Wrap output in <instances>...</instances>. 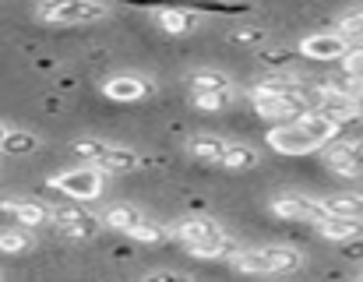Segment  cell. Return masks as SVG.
<instances>
[{
    "label": "cell",
    "mask_w": 363,
    "mask_h": 282,
    "mask_svg": "<svg viewBox=\"0 0 363 282\" xmlns=\"http://www.w3.org/2000/svg\"><path fill=\"white\" fill-rule=\"evenodd\" d=\"M303 265V254L286 244H268V247H243V254L233 261V269L243 276H289Z\"/></svg>",
    "instance_id": "obj_1"
},
{
    "label": "cell",
    "mask_w": 363,
    "mask_h": 282,
    "mask_svg": "<svg viewBox=\"0 0 363 282\" xmlns=\"http://www.w3.org/2000/svg\"><path fill=\"white\" fill-rule=\"evenodd\" d=\"M74 152L85 159V166H96L103 173H134L141 166V155L127 145H117V141L106 138H78L74 141Z\"/></svg>",
    "instance_id": "obj_2"
},
{
    "label": "cell",
    "mask_w": 363,
    "mask_h": 282,
    "mask_svg": "<svg viewBox=\"0 0 363 282\" xmlns=\"http://www.w3.org/2000/svg\"><path fill=\"white\" fill-rule=\"evenodd\" d=\"M113 11L99 0H46L35 4V18L46 25H60V28H74V25H96L106 21Z\"/></svg>",
    "instance_id": "obj_3"
},
{
    "label": "cell",
    "mask_w": 363,
    "mask_h": 282,
    "mask_svg": "<svg viewBox=\"0 0 363 282\" xmlns=\"http://www.w3.org/2000/svg\"><path fill=\"white\" fill-rule=\"evenodd\" d=\"M53 191H60L67 201H74V205H85V201H96V198H103V191H106V173L103 169H96V166H74V169H60V173H53L50 180H46Z\"/></svg>",
    "instance_id": "obj_4"
},
{
    "label": "cell",
    "mask_w": 363,
    "mask_h": 282,
    "mask_svg": "<svg viewBox=\"0 0 363 282\" xmlns=\"http://www.w3.org/2000/svg\"><path fill=\"white\" fill-rule=\"evenodd\" d=\"M307 99H311V110L325 113V117L335 120L339 128H342V124H353V120H360L363 117V103L350 92V89H339L335 81H321V85H314V92H311Z\"/></svg>",
    "instance_id": "obj_5"
},
{
    "label": "cell",
    "mask_w": 363,
    "mask_h": 282,
    "mask_svg": "<svg viewBox=\"0 0 363 282\" xmlns=\"http://www.w3.org/2000/svg\"><path fill=\"white\" fill-rule=\"evenodd\" d=\"M250 103H254L257 117L282 120V124H296L303 113H311L307 92H264V89H250Z\"/></svg>",
    "instance_id": "obj_6"
},
{
    "label": "cell",
    "mask_w": 363,
    "mask_h": 282,
    "mask_svg": "<svg viewBox=\"0 0 363 282\" xmlns=\"http://www.w3.org/2000/svg\"><path fill=\"white\" fill-rule=\"evenodd\" d=\"M50 208H53V226H57V233L67 237V240L85 244V240H96V237L106 230L99 215H92L89 208H82V205H74V201L50 205Z\"/></svg>",
    "instance_id": "obj_7"
},
{
    "label": "cell",
    "mask_w": 363,
    "mask_h": 282,
    "mask_svg": "<svg viewBox=\"0 0 363 282\" xmlns=\"http://www.w3.org/2000/svg\"><path fill=\"white\" fill-rule=\"evenodd\" d=\"M272 215L275 219H286V222H321L328 212L321 205V198H311V194H279L272 198Z\"/></svg>",
    "instance_id": "obj_8"
},
{
    "label": "cell",
    "mask_w": 363,
    "mask_h": 282,
    "mask_svg": "<svg viewBox=\"0 0 363 282\" xmlns=\"http://www.w3.org/2000/svg\"><path fill=\"white\" fill-rule=\"evenodd\" d=\"M223 233H226V230H223V222H219V219H212V215H191V219H184V222H177V226H173V237H177L187 251L208 247V244H216Z\"/></svg>",
    "instance_id": "obj_9"
},
{
    "label": "cell",
    "mask_w": 363,
    "mask_h": 282,
    "mask_svg": "<svg viewBox=\"0 0 363 282\" xmlns=\"http://www.w3.org/2000/svg\"><path fill=\"white\" fill-rule=\"evenodd\" d=\"M296 50H300V57H307V60L328 64V60H346V53L353 50V43H350L346 35H339V32H314V35L300 39Z\"/></svg>",
    "instance_id": "obj_10"
},
{
    "label": "cell",
    "mask_w": 363,
    "mask_h": 282,
    "mask_svg": "<svg viewBox=\"0 0 363 282\" xmlns=\"http://www.w3.org/2000/svg\"><path fill=\"white\" fill-rule=\"evenodd\" d=\"M0 212H7L21 230H35V226H53V208L32 198H0Z\"/></svg>",
    "instance_id": "obj_11"
},
{
    "label": "cell",
    "mask_w": 363,
    "mask_h": 282,
    "mask_svg": "<svg viewBox=\"0 0 363 282\" xmlns=\"http://www.w3.org/2000/svg\"><path fill=\"white\" fill-rule=\"evenodd\" d=\"M325 162H328V169L339 173V176H350V180L363 176V138L335 141V145L325 152Z\"/></svg>",
    "instance_id": "obj_12"
},
{
    "label": "cell",
    "mask_w": 363,
    "mask_h": 282,
    "mask_svg": "<svg viewBox=\"0 0 363 282\" xmlns=\"http://www.w3.org/2000/svg\"><path fill=\"white\" fill-rule=\"evenodd\" d=\"M152 92H155L152 78H141V74H113L103 81V96L113 103H141Z\"/></svg>",
    "instance_id": "obj_13"
},
{
    "label": "cell",
    "mask_w": 363,
    "mask_h": 282,
    "mask_svg": "<svg viewBox=\"0 0 363 282\" xmlns=\"http://www.w3.org/2000/svg\"><path fill=\"white\" fill-rule=\"evenodd\" d=\"M268 148L272 152H279V155H311V152H318V145L307 138L296 124H279V128H272L268 135Z\"/></svg>",
    "instance_id": "obj_14"
},
{
    "label": "cell",
    "mask_w": 363,
    "mask_h": 282,
    "mask_svg": "<svg viewBox=\"0 0 363 282\" xmlns=\"http://www.w3.org/2000/svg\"><path fill=\"white\" fill-rule=\"evenodd\" d=\"M318 237L332 240V244H353L363 237V219H339V215H325L318 226Z\"/></svg>",
    "instance_id": "obj_15"
},
{
    "label": "cell",
    "mask_w": 363,
    "mask_h": 282,
    "mask_svg": "<svg viewBox=\"0 0 363 282\" xmlns=\"http://www.w3.org/2000/svg\"><path fill=\"white\" fill-rule=\"evenodd\" d=\"M296 128L307 135V138L314 141L318 148H325V145H332V141L342 135V128L335 124V120H328L325 113H318V110H311V113H303L300 120H296Z\"/></svg>",
    "instance_id": "obj_16"
},
{
    "label": "cell",
    "mask_w": 363,
    "mask_h": 282,
    "mask_svg": "<svg viewBox=\"0 0 363 282\" xmlns=\"http://www.w3.org/2000/svg\"><path fill=\"white\" fill-rule=\"evenodd\" d=\"M155 21L166 35H191L201 18L194 11H184V7H162V11H155Z\"/></svg>",
    "instance_id": "obj_17"
},
{
    "label": "cell",
    "mask_w": 363,
    "mask_h": 282,
    "mask_svg": "<svg viewBox=\"0 0 363 282\" xmlns=\"http://www.w3.org/2000/svg\"><path fill=\"white\" fill-rule=\"evenodd\" d=\"M230 145H233V141L219 138V135H194V138L187 141V152H191L194 159H201V162L223 166V159H226Z\"/></svg>",
    "instance_id": "obj_18"
},
{
    "label": "cell",
    "mask_w": 363,
    "mask_h": 282,
    "mask_svg": "<svg viewBox=\"0 0 363 282\" xmlns=\"http://www.w3.org/2000/svg\"><path fill=\"white\" fill-rule=\"evenodd\" d=\"M99 219H103V226H106V230H117V233L127 237V233L145 219V212H141L138 205H130V201H117V205H110Z\"/></svg>",
    "instance_id": "obj_19"
},
{
    "label": "cell",
    "mask_w": 363,
    "mask_h": 282,
    "mask_svg": "<svg viewBox=\"0 0 363 282\" xmlns=\"http://www.w3.org/2000/svg\"><path fill=\"white\" fill-rule=\"evenodd\" d=\"M191 96H212V92H233V81L223 74V71H212V67H205V71H194L191 78Z\"/></svg>",
    "instance_id": "obj_20"
},
{
    "label": "cell",
    "mask_w": 363,
    "mask_h": 282,
    "mask_svg": "<svg viewBox=\"0 0 363 282\" xmlns=\"http://www.w3.org/2000/svg\"><path fill=\"white\" fill-rule=\"evenodd\" d=\"M257 162H261V152H257L254 145L233 141V145H230V152H226V159H223V169H230V173H243V169H254Z\"/></svg>",
    "instance_id": "obj_21"
},
{
    "label": "cell",
    "mask_w": 363,
    "mask_h": 282,
    "mask_svg": "<svg viewBox=\"0 0 363 282\" xmlns=\"http://www.w3.org/2000/svg\"><path fill=\"white\" fill-rule=\"evenodd\" d=\"M321 205H325L328 215H339V219H363L360 194H328V198H321Z\"/></svg>",
    "instance_id": "obj_22"
},
{
    "label": "cell",
    "mask_w": 363,
    "mask_h": 282,
    "mask_svg": "<svg viewBox=\"0 0 363 282\" xmlns=\"http://www.w3.org/2000/svg\"><path fill=\"white\" fill-rule=\"evenodd\" d=\"M35 247V233L21 230V226H7L0 230V254H25Z\"/></svg>",
    "instance_id": "obj_23"
},
{
    "label": "cell",
    "mask_w": 363,
    "mask_h": 282,
    "mask_svg": "<svg viewBox=\"0 0 363 282\" xmlns=\"http://www.w3.org/2000/svg\"><path fill=\"white\" fill-rule=\"evenodd\" d=\"M127 237H130V240H138V244L155 247V244H166V240H169V230H166L162 222H155V219H148V215H145V219H141V222H138V226H134Z\"/></svg>",
    "instance_id": "obj_24"
},
{
    "label": "cell",
    "mask_w": 363,
    "mask_h": 282,
    "mask_svg": "<svg viewBox=\"0 0 363 282\" xmlns=\"http://www.w3.org/2000/svg\"><path fill=\"white\" fill-rule=\"evenodd\" d=\"M335 32L346 35L350 43H353V39H363V4L360 7H346V11L335 18Z\"/></svg>",
    "instance_id": "obj_25"
},
{
    "label": "cell",
    "mask_w": 363,
    "mask_h": 282,
    "mask_svg": "<svg viewBox=\"0 0 363 282\" xmlns=\"http://www.w3.org/2000/svg\"><path fill=\"white\" fill-rule=\"evenodd\" d=\"M35 148H39V138H35V135H28V131H14V128H11L0 152H7V155H32Z\"/></svg>",
    "instance_id": "obj_26"
},
{
    "label": "cell",
    "mask_w": 363,
    "mask_h": 282,
    "mask_svg": "<svg viewBox=\"0 0 363 282\" xmlns=\"http://www.w3.org/2000/svg\"><path fill=\"white\" fill-rule=\"evenodd\" d=\"M254 89H264V92H303V85H300V78L296 74H289V71H282V74H268V78H261Z\"/></svg>",
    "instance_id": "obj_27"
},
{
    "label": "cell",
    "mask_w": 363,
    "mask_h": 282,
    "mask_svg": "<svg viewBox=\"0 0 363 282\" xmlns=\"http://www.w3.org/2000/svg\"><path fill=\"white\" fill-rule=\"evenodd\" d=\"M191 99H194V106L201 113H219V110H226L233 103V92H212V96H191Z\"/></svg>",
    "instance_id": "obj_28"
},
{
    "label": "cell",
    "mask_w": 363,
    "mask_h": 282,
    "mask_svg": "<svg viewBox=\"0 0 363 282\" xmlns=\"http://www.w3.org/2000/svg\"><path fill=\"white\" fill-rule=\"evenodd\" d=\"M230 39L240 43V46H257V43H264V28H257V25H237V28H230Z\"/></svg>",
    "instance_id": "obj_29"
},
{
    "label": "cell",
    "mask_w": 363,
    "mask_h": 282,
    "mask_svg": "<svg viewBox=\"0 0 363 282\" xmlns=\"http://www.w3.org/2000/svg\"><path fill=\"white\" fill-rule=\"evenodd\" d=\"M342 71H346V78H350V81L363 85V46H353V50L346 53V60H342Z\"/></svg>",
    "instance_id": "obj_30"
},
{
    "label": "cell",
    "mask_w": 363,
    "mask_h": 282,
    "mask_svg": "<svg viewBox=\"0 0 363 282\" xmlns=\"http://www.w3.org/2000/svg\"><path fill=\"white\" fill-rule=\"evenodd\" d=\"M289 50H268V53H261V60L268 64V67H275V74H282L286 71V64H289Z\"/></svg>",
    "instance_id": "obj_31"
},
{
    "label": "cell",
    "mask_w": 363,
    "mask_h": 282,
    "mask_svg": "<svg viewBox=\"0 0 363 282\" xmlns=\"http://www.w3.org/2000/svg\"><path fill=\"white\" fill-rule=\"evenodd\" d=\"M141 282H194L187 272H173V269H162V272H152V276H145Z\"/></svg>",
    "instance_id": "obj_32"
},
{
    "label": "cell",
    "mask_w": 363,
    "mask_h": 282,
    "mask_svg": "<svg viewBox=\"0 0 363 282\" xmlns=\"http://www.w3.org/2000/svg\"><path fill=\"white\" fill-rule=\"evenodd\" d=\"M7 131H11V128H4V124H0V148H4V138H7Z\"/></svg>",
    "instance_id": "obj_33"
},
{
    "label": "cell",
    "mask_w": 363,
    "mask_h": 282,
    "mask_svg": "<svg viewBox=\"0 0 363 282\" xmlns=\"http://www.w3.org/2000/svg\"><path fill=\"white\" fill-rule=\"evenodd\" d=\"M357 194H360V205H363V191H357Z\"/></svg>",
    "instance_id": "obj_34"
},
{
    "label": "cell",
    "mask_w": 363,
    "mask_h": 282,
    "mask_svg": "<svg viewBox=\"0 0 363 282\" xmlns=\"http://www.w3.org/2000/svg\"><path fill=\"white\" fill-rule=\"evenodd\" d=\"M357 282H363V279H357Z\"/></svg>",
    "instance_id": "obj_35"
}]
</instances>
